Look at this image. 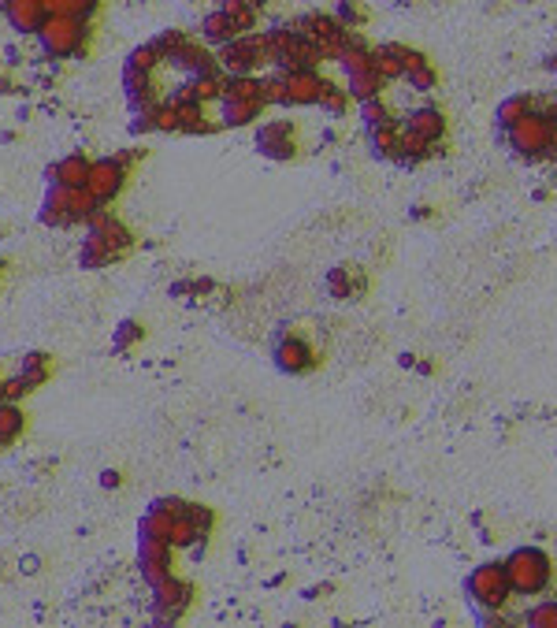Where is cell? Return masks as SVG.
<instances>
[{
  "label": "cell",
  "instance_id": "1",
  "mask_svg": "<svg viewBox=\"0 0 557 628\" xmlns=\"http://www.w3.org/2000/svg\"><path fill=\"white\" fill-rule=\"evenodd\" d=\"M101 201L86 186H60V182H49L45 190V201H42V223L49 227H71V223H86L90 212L97 209Z\"/></svg>",
  "mask_w": 557,
  "mask_h": 628
},
{
  "label": "cell",
  "instance_id": "2",
  "mask_svg": "<svg viewBox=\"0 0 557 628\" xmlns=\"http://www.w3.org/2000/svg\"><path fill=\"white\" fill-rule=\"evenodd\" d=\"M505 565V580L513 595H539L550 584V558L539 546H516V551L502 562Z\"/></svg>",
  "mask_w": 557,
  "mask_h": 628
},
{
  "label": "cell",
  "instance_id": "3",
  "mask_svg": "<svg viewBox=\"0 0 557 628\" xmlns=\"http://www.w3.org/2000/svg\"><path fill=\"white\" fill-rule=\"evenodd\" d=\"M37 37H42V49L45 56H74V53H83V42H86V26L78 15H64V12H53L42 30H37Z\"/></svg>",
  "mask_w": 557,
  "mask_h": 628
},
{
  "label": "cell",
  "instance_id": "4",
  "mask_svg": "<svg viewBox=\"0 0 557 628\" xmlns=\"http://www.w3.org/2000/svg\"><path fill=\"white\" fill-rule=\"evenodd\" d=\"M464 592L468 599L480 606V610H502L509 603V580H505V565L502 562H487L480 569H472L464 580Z\"/></svg>",
  "mask_w": 557,
  "mask_h": 628
},
{
  "label": "cell",
  "instance_id": "5",
  "mask_svg": "<svg viewBox=\"0 0 557 628\" xmlns=\"http://www.w3.org/2000/svg\"><path fill=\"white\" fill-rule=\"evenodd\" d=\"M271 64L268 60V45L264 34H238L227 45H220V67L227 74H253L257 67Z\"/></svg>",
  "mask_w": 557,
  "mask_h": 628
},
{
  "label": "cell",
  "instance_id": "6",
  "mask_svg": "<svg viewBox=\"0 0 557 628\" xmlns=\"http://www.w3.org/2000/svg\"><path fill=\"white\" fill-rule=\"evenodd\" d=\"M553 138H557V131L550 123V115H542V112H528L524 120H516L509 127V149L521 156H546Z\"/></svg>",
  "mask_w": 557,
  "mask_h": 628
},
{
  "label": "cell",
  "instance_id": "7",
  "mask_svg": "<svg viewBox=\"0 0 557 628\" xmlns=\"http://www.w3.org/2000/svg\"><path fill=\"white\" fill-rule=\"evenodd\" d=\"M152 599H156V617H161V621H179L182 610L193 599V584L168 573L161 584H152Z\"/></svg>",
  "mask_w": 557,
  "mask_h": 628
},
{
  "label": "cell",
  "instance_id": "8",
  "mask_svg": "<svg viewBox=\"0 0 557 628\" xmlns=\"http://www.w3.org/2000/svg\"><path fill=\"white\" fill-rule=\"evenodd\" d=\"M123 182H127V168H123V161H112V156H104V161H93L90 164V179H86V190L93 193V198L101 201V205H108L119 190H123Z\"/></svg>",
  "mask_w": 557,
  "mask_h": 628
},
{
  "label": "cell",
  "instance_id": "9",
  "mask_svg": "<svg viewBox=\"0 0 557 628\" xmlns=\"http://www.w3.org/2000/svg\"><path fill=\"white\" fill-rule=\"evenodd\" d=\"M138 565H142V576L152 584H161L168 573H171V543L168 539H142L138 535Z\"/></svg>",
  "mask_w": 557,
  "mask_h": 628
},
{
  "label": "cell",
  "instance_id": "10",
  "mask_svg": "<svg viewBox=\"0 0 557 628\" xmlns=\"http://www.w3.org/2000/svg\"><path fill=\"white\" fill-rule=\"evenodd\" d=\"M257 149H260L264 156H271V161H290V156L298 152V145H294V123H290V120H278V123L260 127Z\"/></svg>",
  "mask_w": 557,
  "mask_h": 628
},
{
  "label": "cell",
  "instance_id": "11",
  "mask_svg": "<svg viewBox=\"0 0 557 628\" xmlns=\"http://www.w3.org/2000/svg\"><path fill=\"white\" fill-rule=\"evenodd\" d=\"M5 19L12 23L15 34H37L49 19L45 0H5Z\"/></svg>",
  "mask_w": 557,
  "mask_h": 628
},
{
  "label": "cell",
  "instance_id": "12",
  "mask_svg": "<svg viewBox=\"0 0 557 628\" xmlns=\"http://www.w3.org/2000/svg\"><path fill=\"white\" fill-rule=\"evenodd\" d=\"M275 365L278 372H287V376H298V372H308L312 368V349L305 339H283L275 346Z\"/></svg>",
  "mask_w": 557,
  "mask_h": 628
},
{
  "label": "cell",
  "instance_id": "13",
  "mask_svg": "<svg viewBox=\"0 0 557 628\" xmlns=\"http://www.w3.org/2000/svg\"><path fill=\"white\" fill-rule=\"evenodd\" d=\"M287 104H316V97H320V86L324 78L316 71H287Z\"/></svg>",
  "mask_w": 557,
  "mask_h": 628
},
{
  "label": "cell",
  "instance_id": "14",
  "mask_svg": "<svg viewBox=\"0 0 557 628\" xmlns=\"http://www.w3.org/2000/svg\"><path fill=\"white\" fill-rule=\"evenodd\" d=\"M168 64L179 67V71H190V74H216V56H212L205 45H193V42L179 45V49L168 56Z\"/></svg>",
  "mask_w": 557,
  "mask_h": 628
},
{
  "label": "cell",
  "instance_id": "15",
  "mask_svg": "<svg viewBox=\"0 0 557 628\" xmlns=\"http://www.w3.org/2000/svg\"><path fill=\"white\" fill-rule=\"evenodd\" d=\"M90 164H93V161H86L83 152H67V156H60V161L49 168V182H60V186H86Z\"/></svg>",
  "mask_w": 557,
  "mask_h": 628
},
{
  "label": "cell",
  "instance_id": "16",
  "mask_svg": "<svg viewBox=\"0 0 557 628\" xmlns=\"http://www.w3.org/2000/svg\"><path fill=\"white\" fill-rule=\"evenodd\" d=\"M406 131L435 145V142H439V138L446 134V120H443V112H439V108H416V112L409 115V120H406Z\"/></svg>",
  "mask_w": 557,
  "mask_h": 628
},
{
  "label": "cell",
  "instance_id": "17",
  "mask_svg": "<svg viewBox=\"0 0 557 628\" xmlns=\"http://www.w3.org/2000/svg\"><path fill=\"white\" fill-rule=\"evenodd\" d=\"M264 104L257 101H230V97H220V127H246L260 115Z\"/></svg>",
  "mask_w": 557,
  "mask_h": 628
},
{
  "label": "cell",
  "instance_id": "18",
  "mask_svg": "<svg viewBox=\"0 0 557 628\" xmlns=\"http://www.w3.org/2000/svg\"><path fill=\"white\" fill-rule=\"evenodd\" d=\"M346 78H349V90L346 93H353L357 101H368V97H376L383 90V74L376 71V60L365 64V67H357V71H349Z\"/></svg>",
  "mask_w": 557,
  "mask_h": 628
},
{
  "label": "cell",
  "instance_id": "19",
  "mask_svg": "<svg viewBox=\"0 0 557 628\" xmlns=\"http://www.w3.org/2000/svg\"><path fill=\"white\" fill-rule=\"evenodd\" d=\"M179 97H190V101H197V104L220 101V97H223V78H220V74H190V83L179 90Z\"/></svg>",
  "mask_w": 557,
  "mask_h": 628
},
{
  "label": "cell",
  "instance_id": "20",
  "mask_svg": "<svg viewBox=\"0 0 557 628\" xmlns=\"http://www.w3.org/2000/svg\"><path fill=\"white\" fill-rule=\"evenodd\" d=\"M201 37H205L209 45H227L230 37H238V30H234L230 15H227L223 8H216V12H209V15L201 19Z\"/></svg>",
  "mask_w": 557,
  "mask_h": 628
},
{
  "label": "cell",
  "instance_id": "21",
  "mask_svg": "<svg viewBox=\"0 0 557 628\" xmlns=\"http://www.w3.org/2000/svg\"><path fill=\"white\" fill-rule=\"evenodd\" d=\"M223 97L264 104V101H260V78H253V74H227V78H223Z\"/></svg>",
  "mask_w": 557,
  "mask_h": 628
},
{
  "label": "cell",
  "instance_id": "22",
  "mask_svg": "<svg viewBox=\"0 0 557 628\" xmlns=\"http://www.w3.org/2000/svg\"><path fill=\"white\" fill-rule=\"evenodd\" d=\"M78 260H83V268H104V264L119 260V253L101 239L97 231H90V234H86V242H83V257H78Z\"/></svg>",
  "mask_w": 557,
  "mask_h": 628
},
{
  "label": "cell",
  "instance_id": "23",
  "mask_svg": "<svg viewBox=\"0 0 557 628\" xmlns=\"http://www.w3.org/2000/svg\"><path fill=\"white\" fill-rule=\"evenodd\" d=\"M402 78H406L413 90H420V93L435 86V71H431L427 60H424L420 53H413V49H409V56H406V74H402Z\"/></svg>",
  "mask_w": 557,
  "mask_h": 628
},
{
  "label": "cell",
  "instance_id": "24",
  "mask_svg": "<svg viewBox=\"0 0 557 628\" xmlns=\"http://www.w3.org/2000/svg\"><path fill=\"white\" fill-rule=\"evenodd\" d=\"M368 145H372L376 156H397L402 152V131H397V123L394 127H376V131H368Z\"/></svg>",
  "mask_w": 557,
  "mask_h": 628
},
{
  "label": "cell",
  "instance_id": "25",
  "mask_svg": "<svg viewBox=\"0 0 557 628\" xmlns=\"http://www.w3.org/2000/svg\"><path fill=\"white\" fill-rule=\"evenodd\" d=\"M171 521H175V517H168L164 509L149 505V509H145V517H142V525H138V535H142V539H168Z\"/></svg>",
  "mask_w": 557,
  "mask_h": 628
},
{
  "label": "cell",
  "instance_id": "26",
  "mask_svg": "<svg viewBox=\"0 0 557 628\" xmlns=\"http://www.w3.org/2000/svg\"><path fill=\"white\" fill-rule=\"evenodd\" d=\"M528 112H535V108H532V97H524V93H513L509 101H502V104H498V127H505V131H509L516 120H524Z\"/></svg>",
  "mask_w": 557,
  "mask_h": 628
},
{
  "label": "cell",
  "instance_id": "27",
  "mask_svg": "<svg viewBox=\"0 0 557 628\" xmlns=\"http://www.w3.org/2000/svg\"><path fill=\"white\" fill-rule=\"evenodd\" d=\"M19 431H23V413L15 402H0V443H12L19 439Z\"/></svg>",
  "mask_w": 557,
  "mask_h": 628
},
{
  "label": "cell",
  "instance_id": "28",
  "mask_svg": "<svg viewBox=\"0 0 557 628\" xmlns=\"http://www.w3.org/2000/svg\"><path fill=\"white\" fill-rule=\"evenodd\" d=\"M361 120L368 123V131H376V127H394V115H390V108L379 101V93L368 97V101H361Z\"/></svg>",
  "mask_w": 557,
  "mask_h": 628
},
{
  "label": "cell",
  "instance_id": "29",
  "mask_svg": "<svg viewBox=\"0 0 557 628\" xmlns=\"http://www.w3.org/2000/svg\"><path fill=\"white\" fill-rule=\"evenodd\" d=\"M201 539H205V535L193 528V521H190L186 514L171 521V532H168V543H171V546H193V543H201Z\"/></svg>",
  "mask_w": 557,
  "mask_h": 628
},
{
  "label": "cell",
  "instance_id": "30",
  "mask_svg": "<svg viewBox=\"0 0 557 628\" xmlns=\"http://www.w3.org/2000/svg\"><path fill=\"white\" fill-rule=\"evenodd\" d=\"M260 101L264 104H287V78H283V71L260 78Z\"/></svg>",
  "mask_w": 557,
  "mask_h": 628
},
{
  "label": "cell",
  "instance_id": "31",
  "mask_svg": "<svg viewBox=\"0 0 557 628\" xmlns=\"http://www.w3.org/2000/svg\"><path fill=\"white\" fill-rule=\"evenodd\" d=\"M161 60H164V56L156 53L152 42H149V45H138V49L127 56V67H123V71H145V74H152V67L161 64Z\"/></svg>",
  "mask_w": 557,
  "mask_h": 628
},
{
  "label": "cell",
  "instance_id": "32",
  "mask_svg": "<svg viewBox=\"0 0 557 628\" xmlns=\"http://www.w3.org/2000/svg\"><path fill=\"white\" fill-rule=\"evenodd\" d=\"M524 621H528L532 628H557V599H546V603L532 606V610L524 613Z\"/></svg>",
  "mask_w": 557,
  "mask_h": 628
},
{
  "label": "cell",
  "instance_id": "33",
  "mask_svg": "<svg viewBox=\"0 0 557 628\" xmlns=\"http://www.w3.org/2000/svg\"><path fill=\"white\" fill-rule=\"evenodd\" d=\"M34 387H42V379L49 376V353H26L23 358V368H19Z\"/></svg>",
  "mask_w": 557,
  "mask_h": 628
},
{
  "label": "cell",
  "instance_id": "34",
  "mask_svg": "<svg viewBox=\"0 0 557 628\" xmlns=\"http://www.w3.org/2000/svg\"><path fill=\"white\" fill-rule=\"evenodd\" d=\"M45 8H49V15H53V12H64V15L86 19V15L97 8V0H45Z\"/></svg>",
  "mask_w": 557,
  "mask_h": 628
},
{
  "label": "cell",
  "instance_id": "35",
  "mask_svg": "<svg viewBox=\"0 0 557 628\" xmlns=\"http://www.w3.org/2000/svg\"><path fill=\"white\" fill-rule=\"evenodd\" d=\"M316 104H320L327 115H342V112H346V90L324 83V86H320V97H316Z\"/></svg>",
  "mask_w": 557,
  "mask_h": 628
},
{
  "label": "cell",
  "instance_id": "36",
  "mask_svg": "<svg viewBox=\"0 0 557 628\" xmlns=\"http://www.w3.org/2000/svg\"><path fill=\"white\" fill-rule=\"evenodd\" d=\"M186 517L193 521V528L201 532V535H209L212 532V525H216V514L209 505H197V502H186Z\"/></svg>",
  "mask_w": 557,
  "mask_h": 628
},
{
  "label": "cell",
  "instance_id": "37",
  "mask_svg": "<svg viewBox=\"0 0 557 628\" xmlns=\"http://www.w3.org/2000/svg\"><path fill=\"white\" fill-rule=\"evenodd\" d=\"M186 42H190V37H186L182 30H164L161 37H152V49H156V53H161V56L168 60V56H171V53H175L179 45H186Z\"/></svg>",
  "mask_w": 557,
  "mask_h": 628
},
{
  "label": "cell",
  "instance_id": "38",
  "mask_svg": "<svg viewBox=\"0 0 557 628\" xmlns=\"http://www.w3.org/2000/svg\"><path fill=\"white\" fill-rule=\"evenodd\" d=\"M368 19V12L357 5V0H338V23L342 26H361Z\"/></svg>",
  "mask_w": 557,
  "mask_h": 628
},
{
  "label": "cell",
  "instance_id": "39",
  "mask_svg": "<svg viewBox=\"0 0 557 628\" xmlns=\"http://www.w3.org/2000/svg\"><path fill=\"white\" fill-rule=\"evenodd\" d=\"M30 390H34V383H30V379H26L23 372H19L15 379H5V398H8V402H19V398H26Z\"/></svg>",
  "mask_w": 557,
  "mask_h": 628
},
{
  "label": "cell",
  "instance_id": "40",
  "mask_svg": "<svg viewBox=\"0 0 557 628\" xmlns=\"http://www.w3.org/2000/svg\"><path fill=\"white\" fill-rule=\"evenodd\" d=\"M152 505H156V509H164L168 517H182V514H186V502H182V498H175V495H164V498H156Z\"/></svg>",
  "mask_w": 557,
  "mask_h": 628
},
{
  "label": "cell",
  "instance_id": "41",
  "mask_svg": "<svg viewBox=\"0 0 557 628\" xmlns=\"http://www.w3.org/2000/svg\"><path fill=\"white\" fill-rule=\"evenodd\" d=\"M138 339H142V328H138V324H131V320L119 324V335H115V346H119V349H123L127 342H138Z\"/></svg>",
  "mask_w": 557,
  "mask_h": 628
},
{
  "label": "cell",
  "instance_id": "42",
  "mask_svg": "<svg viewBox=\"0 0 557 628\" xmlns=\"http://www.w3.org/2000/svg\"><path fill=\"white\" fill-rule=\"evenodd\" d=\"M101 484H104L108 491H115V487H119V473H115V468H108V473H101Z\"/></svg>",
  "mask_w": 557,
  "mask_h": 628
},
{
  "label": "cell",
  "instance_id": "43",
  "mask_svg": "<svg viewBox=\"0 0 557 628\" xmlns=\"http://www.w3.org/2000/svg\"><path fill=\"white\" fill-rule=\"evenodd\" d=\"M546 67H550V71L557 74V56H550V60H546Z\"/></svg>",
  "mask_w": 557,
  "mask_h": 628
},
{
  "label": "cell",
  "instance_id": "44",
  "mask_svg": "<svg viewBox=\"0 0 557 628\" xmlns=\"http://www.w3.org/2000/svg\"><path fill=\"white\" fill-rule=\"evenodd\" d=\"M550 123H553V131H557V104H553V112H550Z\"/></svg>",
  "mask_w": 557,
  "mask_h": 628
},
{
  "label": "cell",
  "instance_id": "45",
  "mask_svg": "<svg viewBox=\"0 0 557 628\" xmlns=\"http://www.w3.org/2000/svg\"><path fill=\"white\" fill-rule=\"evenodd\" d=\"M0 402H8V398H5V379H0Z\"/></svg>",
  "mask_w": 557,
  "mask_h": 628
}]
</instances>
